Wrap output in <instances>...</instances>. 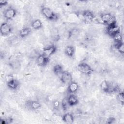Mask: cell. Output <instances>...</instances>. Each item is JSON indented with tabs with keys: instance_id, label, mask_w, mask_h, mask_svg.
<instances>
[{
	"instance_id": "8992f818",
	"label": "cell",
	"mask_w": 124,
	"mask_h": 124,
	"mask_svg": "<svg viewBox=\"0 0 124 124\" xmlns=\"http://www.w3.org/2000/svg\"><path fill=\"white\" fill-rule=\"evenodd\" d=\"M12 27L7 22H3L1 24L0 33L3 36L9 35L12 32Z\"/></svg>"
},
{
	"instance_id": "484cf974",
	"label": "cell",
	"mask_w": 124,
	"mask_h": 124,
	"mask_svg": "<svg viewBox=\"0 0 124 124\" xmlns=\"http://www.w3.org/2000/svg\"><path fill=\"white\" fill-rule=\"evenodd\" d=\"M14 79H15L13 75H12V74H8L5 77V81H6V83L9 82L13 80Z\"/></svg>"
},
{
	"instance_id": "7a4b0ae2",
	"label": "cell",
	"mask_w": 124,
	"mask_h": 124,
	"mask_svg": "<svg viewBox=\"0 0 124 124\" xmlns=\"http://www.w3.org/2000/svg\"><path fill=\"white\" fill-rule=\"evenodd\" d=\"M41 13L42 15L49 20L54 21L58 18L57 15L48 7H43L41 9Z\"/></svg>"
},
{
	"instance_id": "9a60e30c",
	"label": "cell",
	"mask_w": 124,
	"mask_h": 124,
	"mask_svg": "<svg viewBox=\"0 0 124 124\" xmlns=\"http://www.w3.org/2000/svg\"><path fill=\"white\" fill-rule=\"evenodd\" d=\"M63 121L66 124H72L74 121V117L72 114L67 113L63 115L62 117Z\"/></svg>"
},
{
	"instance_id": "6da1fadb",
	"label": "cell",
	"mask_w": 124,
	"mask_h": 124,
	"mask_svg": "<svg viewBox=\"0 0 124 124\" xmlns=\"http://www.w3.org/2000/svg\"><path fill=\"white\" fill-rule=\"evenodd\" d=\"M101 23L104 24L107 26L113 25L116 24L115 17L110 13H104L100 16Z\"/></svg>"
},
{
	"instance_id": "83f0119b",
	"label": "cell",
	"mask_w": 124,
	"mask_h": 124,
	"mask_svg": "<svg viewBox=\"0 0 124 124\" xmlns=\"http://www.w3.org/2000/svg\"><path fill=\"white\" fill-rule=\"evenodd\" d=\"M115 119L113 117H109L107 120V122H106V123L107 124H112V123H113L115 121Z\"/></svg>"
},
{
	"instance_id": "5bb4252c",
	"label": "cell",
	"mask_w": 124,
	"mask_h": 124,
	"mask_svg": "<svg viewBox=\"0 0 124 124\" xmlns=\"http://www.w3.org/2000/svg\"><path fill=\"white\" fill-rule=\"evenodd\" d=\"M110 86L111 85L106 80H103L100 84V88L101 90L107 93H110Z\"/></svg>"
},
{
	"instance_id": "603a6c76",
	"label": "cell",
	"mask_w": 124,
	"mask_h": 124,
	"mask_svg": "<svg viewBox=\"0 0 124 124\" xmlns=\"http://www.w3.org/2000/svg\"><path fill=\"white\" fill-rule=\"evenodd\" d=\"M114 42H123V37L120 32L115 34L112 37Z\"/></svg>"
},
{
	"instance_id": "4316f807",
	"label": "cell",
	"mask_w": 124,
	"mask_h": 124,
	"mask_svg": "<svg viewBox=\"0 0 124 124\" xmlns=\"http://www.w3.org/2000/svg\"><path fill=\"white\" fill-rule=\"evenodd\" d=\"M60 105V103L59 101L55 100L53 102V107L54 109H58Z\"/></svg>"
},
{
	"instance_id": "44dd1931",
	"label": "cell",
	"mask_w": 124,
	"mask_h": 124,
	"mask_svg": "<svg viewBox=\"0 0 124 124\" xmlns=\"http://www.w3.org/2000/svg\"><path fill=\"white\" fill-rule=\"evenodd\" d=\"M52 70L54 74L56 75H60L63 71L62 66L59 64H57L55 65H54L53 67Z\"/></svg>"
},
{
	"instance_id": "8fae6325",
	"label": "cell",
	"mask_w": 124,
	"mask_h": 124,
	"mask_svg": "<svg viewBox=\"0 0 124 124\" xmlns=\"http://www.w3.org/2000/svg\"><path fill=\"white\" fill-rule=\"evenodd\" d=\"M26 106L32 110H36L41 107V104L37 101L28 100L26 102Z\"/></svg>"
},
{
	"instance_id": "277c9868",
	"label": "cell",
	"mask_w": 124,
	"mask_h": 124,
	"mask_svg": "<svg viewBox=\"0 0 124 124\" xmlns=\"http://www.w3.org/2000/svg\"><path fill=\"white\" fill-rule=\"evenodd\" d=\"M120 32V28L116 24L113 25L107 26L106 29V33L111 37Z\"/></svg>"
},
{
	"instance_id": "7402d4cb",
	"label": "cell",
	"mask_w": 124,
	"mask_h": 124,
	"mask_svg": "<svg viewBox=\"0 0 124 124\" xmlns=\"http://www.w3.org/2000/svg\"><path fill=\"white\" fill-rule=\"evenodd\" d=\"M79 30L77 28H73L68 31L69 38L74 37L78 36L79 34Z\"/></svg>"
},
{
	"instance_id": "cb8c5ba5",
	"label": "cell",
	"mask_w": 124,
	"mask_h": 124,
	"mask_svg": "<svg viewBox=\"0 0 124 124\" xmlns=\"http://www.w3.org/2000/svg\"><path fill=\"white\" fill-rule=\"evenodd\" d=\"M61 105L63 109L64 110H66L68 108V107H69V105L68 103L67 97H65L64 99H63L61 103Z\"/></svg>"
},
{
	"instance_id": "2e32d148",
	"label": "cell",
	"mask_w": 124,
	"mask_h": 124,
	"mask_svg": "<svg viewBox=\"0 0 124 124\" xmlns=\"http://www.w3.org/2000/svg\"><path fill=\"white\" fill-rule=\"evenodd\" d=\"M75 47L72 45L67 46L65 49V54L70 58H72L74 56L75 54Z\"/></svg>"
},
{
	"instance_id": "ba28073f",
	"label": "cell",
	"mask_w": 124,
	"mask_h": 124,
	"mask_svg": "<svg viewBox=\"0 0 124 124\" xmlns=\"http://www.w3.org/2000/svg\"><path fill=\"white\" fill-rule=\"evenodd\" d=\"M82 16L83 19L86 23L91 22L95 17V16L93 13L90 10L84 11L82 13Z\"/></svg>"
},
{
	"instance_id": "9c48e42d",
	"label": "cell",
	"mask_w": 124,
	"mask_h": 124,
	"mask_svg": "<svg viewBox=\"0 0 124 124\" xmlns=\"http://www.w3.org/2000/svg\"><path fill=\"white\" fill-rule=\"evenodd\" d=\"M16 10L13 8H10L6 9L4 13V17L7 20L12 19L16 15Z\"/></svg>"
},
{
	"instance_id": "ac0fdd59",
	"label": "cell",
	"mask_w": 124,
	"mask_h": 124,
	"mask_svg": "<svg viewBox=\"0 0 124 124\" xmlns=\"http://www.w3.org/2000/svg\"><path fill=\"white\" fill-rule=\"evenodd\" d=\"M31 27L34 30H39L42 28L43 24L40 20L35 19L31 22Z\"/></svg>"
},
{
	"instance_id": "ffe728a7",
	"label": "cell",
	"mask_w": 124,
	"mask_h": 124,
	"mask_svg": "<svg viewBox=\"0 0 124 124\" xmlns=\"http://www.w3.org/2000/svg\"><path fill=\"white\" fill-rule=\"evenodd\" d=\"M114 47L120 53L123 54L124 53V44L123 42H114Z\"/></svg>"
},
{
	"instance_id": "e0dca14e",
	"label": "cell",
	"mask_w": 124,
	"mask_h": 124,
	"mask_svg": "<svg viewBox=\"0 0 124 124\" xmlns=\"http://www.w3.org/2000/svg\"><path fill=\"white\" fill-rule=\"evenodd\" d=\"M19 82L15 78L13 80L7 83V87L12 90H16L19 86Z\"/></svg>"
},
{
	"instance_id": "d4e9b609",
	"label": "cell",
	"mask_w": 124,
	"mask_h": 124,
	"mask_svg": "<svg viewBox=\"0 0 124 124\" xmlns=\"http://www.w3.org/2000/svg\"><path fill=\"white\" fill-rule=\"evenodd\" d=\"M117 99L120 103L123 105L124 104V95L123 92H119L117 94Z\"/></svg>"
},
{
	"instance_id": "7c38bea8",
	"label": "cell",
	"mask_w": 124,
	"mask_h": 124,
	"mask_svg": "<svg viewBox=\"0 0 124 124\" xmlns=\"http://www.w3.org/2000/svg\"><path fill=\"white\" fill-rule=\"evenodd\" d=\"M78 89V83L76 81H72L68 84L67 88V92L70 93L72 94L76 93Z\"/></svg>"
},
{
	"instance_id": "52a82bcc",
	"label": "cell",
	"mask_w": 124,
	"mask_h": 124,
	"mask_svg": "<svg viewBox=\"0 0 124 124\" xmlns=\"http://www.w3.org/2000/svg\"><path fill=\"white\" fill-rule=\"evenodd\" d=\"M57 50V47L54 45H50L43 48L42 54L47 58H49Z\"/></svg>"
},
{
	"instance_id": "3957f363",
	"label": "cell",
	"mask_w": 124,
	"mask_h": 124,
	"mask_svg": "<svg viewBox=\"0 0 124 124\" xmlns=\"http://www.w3.org/2000/svg\"><path fill=\"white\" fill-rule=\"evenodd\" d=\"M78 69L80 73L88 75L91 74L93 72L92 67L85 62H81L78 64Z\"/></svg>"
},
{
	"instance_id": "30bf717a",
	"label": "cell",
	"mask_w": 124,
	"mask_h": 124,
	"mask_svg": "<svg viewBox=\"0 0 124 124\" xmlns=\"http://www.w3.org/2000/svg\"><path fill=\"white\" fill-rule=\"evenodd\" d=\"M50 61V58L46 57L41 54L38 56L36 59V62L40 66H45L47 65Z\"/></svg>"
},
{
	"instance_id": "f1b7e54d",
	"label": "cell",
	"mask_w": 124,
	"mask_h": 124,
	"mask_svg": "<svg viewBox=\"0 0 124 124\" xmlns=\"http://www.w3.org/2000/svg\"><path fill=\"white\" fill-rule=\"evenodd\" d=\"M8 3V1L6 0H0V7L5 6Z\"/></svg>"
},
{
	"instance_id": "d6986e66",
	"label": "cell",
	"mask_w": 124,
	"mask_h": 124,
	"mask_svg": "<svg viewBox=\"0 0 124 124\" xmlns=\"http://www.w3.org/2000/svg\"><path fill=\"white\" fill-rule=\"evenodd\" d=\"M31 30L29 27H25L22 28L19 31V35L21 38H24L29 35L31 32Z\"/></svg>"
},
{
	"instance_id": "5b68a950",
	"label": "cell",
	"mask_w": 124,
	"mask_h": 124,
	"mask_svg": "<svg viewBox=\"0 0 124 124\" xmlns=\"http://www.w3.org/2000/svg\"><path fill=\"white\" fill-rule=\"evenodd\" d=\"M60 75V80L62 83L69 84L72 81V76L70 72L63 71Z\"/></svg>"
},
{
	"instance_id": "4fadbf2b",
	"label": "cell",
	"mask_w": 124,
	"mask_h": 124,
	"mask_svg": "<svg viewBox=\"0 0 124 124\" xmlns=\"http://www.w3.org/2000/svg\"><path fill=\"white\" fill-rule=\"evenodd\" d=\"M67 101L69 106L71 107L77 105L79 102L78 98L73 93L70 94L68 97H67Z\"/></svg>"
}]
</instances>
